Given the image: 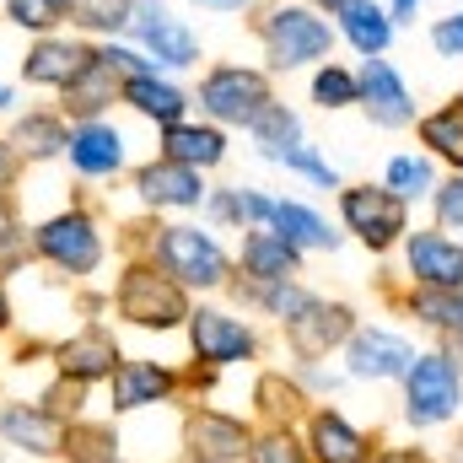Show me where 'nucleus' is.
Instances as JSON below:
<instances>
[{
    "label": "nucleus",
    "instance_id": "1",
    "mask_svg": "<svg viewBox=\"0 0 463 463\" xmlns=\"http://www.w3.org/2000/svg\"><path fill=\"white\" fill-rule=\"evenodd\" d=\"M27 248L43 269L65 275V280H87L109 264V232L87 205H65V211L43 216L38 227H27Z\"/></svg>",
    "mask_w": 463,
    "mask_h": 463
},
{
    "label": "nucleus",
    "instance_id": "2",
    "mask_svg": "<svg viewBox=\"0 0 463 463\" xmlns=\"http://www.w3.org/2000/svg\"><path fill=\"white\" fill-rule=\"evenodd\" d=\"M109 307H114L124 324L146 329V335H167V329H184V324H189V307H194V302H189V291H184L173 275H162L151 259H124Z\"/></svg>",
    "mask_w": 463,
    "mask_h": 463
},
{
    "label": "nucleus",
    "instance_id": "3",
    "mask_svg": "<svg viewBox=\"0 0 463 463\" xmlns=\"http://www.w3.org/2000/svg\"><path fill=\"white\" fill-rule=\"evenodd\" d=\"M146 259H151L162 275H173L184 291H222L232 280V259H227V248L216 242V232L189 227V222L151 227Z\"/></svg>",
    "mask_w": 463,
    "mask_h": 463
},
{
    "label": "nucleus",
    "instance_id": "4",
    "mask_svg": "<svg viewBox=\"0 0 463 463\" xmlns=\"http://www.w3.org/2000/svg\"><path fill=\"white\" fill-rule=\"evenodd\" d=\"M259 43L275 71H302L335 49V33L313 5H269L259 16Z\"/></svg>",
    "mask_w": 463,
    "mask_h": 463
},
{
    "label": "nucleus",
    "instance_id": "5",
    "mask_svg": "<svg viewBox=\"0 0 463 463\" xmlns=\"http://www.w3.org/2000/svg\"><path fill=\"white\" fill-rule=\"evenodd\" d=\"M269 103H275L269 76H264V71H248V65H216V71H205V81H200V114L211 118V124H222V129H227V124L248 129Z\"/></svg>",
    "mask_w": 463,
    "mask_h": 463
},
{
    "label": "nucleus",
    "instance_id": "6",
    "mask_svg": "<svg viewBox=\"0 0 463 463\" xmlns=\"http://www.w3.org/2000/svg\"><path fill=\"white\" fill-rule=\"evenodd\" d=\"M124 33L135 38V49H140L156 71H194V65H200V38L184 27V16H173L162 0H135Z\"/></svg>",
    "mask_w": 463,
    "mask_h": 463
},
{
    "label": "nucleus",
    "instance_id": "7",
    "mask_svg": "<svg viewBox=\"0 0 463 463\" xmlns=\"http://www.w3.org/2000/svg\"><path fill=\"white\" fill-rule=\"evenodd\" d=\"M189 350H194V361L200 366H211V372H222V366H237V361H253V329L227 313V307H189Z\"/></svg>",
    "mask_w": 463,
    "mask_h": 463
},
{
    "label": "nucleus",
    "instance_id": "8",
    "mask_svg": "<svg viewBox=\"0 0 463 463\" xmlns=\"http://www.w3.org/2000/svg\"><path fill=\"white\" fill-rule=\"evenodd\" d=\"M109 388V404L114 415H135V410H156V404H173L184 377L167 366V361H140V355H124L114 366V377L103 383Z\"/></svg>",
    "mask_w": 463,
    "mask_h": 463
},
{
    "label": "nucleus",
    "instance_id": "9",
    "mask_svg": "<svg viewBox=\"0 0 463 463\" xmlns=\"http://www.w3.org/2000/svg\"><path fill=\"white\" fill-rule=\"evenodd\" d=\"M65 162L76 178L87 184H103V178H118L124 162H129V140L114 118H81L71 124V146H65Z\"/></svg>",
    "mask_w": 463,
    "mask_h": 463
},
{
    "label": "nucleus",
    "instance_id": "10",
    "mask_svg": "<svg viewBox=\"0 0 463 463\" xmlns=\"http://www.w3.org/2000/svg\"><path fill=\"white\" fill-rule=\"evenodd\" d=\"M129 189H135V200H140L146 211H200L205 194H211L194 167H178V162H167V156L140 162V167L129 173Z\"/></svg>",
    "mask_w": 463,
    "mask_h": 463
},
{
    "label": "nucleus",
    "instance_id": "11",
    "mask_svg": "<svg viewBox=\"0 0 463 463\" xmlns=\"http://www.w3.org/2000/svg\"><path fill=\"white\" fill-rule=\"evenodd\" d=\"M404 393H410V404H404L410 420L415 426H437V420H448L458 410L463 383L448 355H415V366L404 372Z\"/></svg>",
    "mask_w": 463,
    "mask_h": 463
},
{
    "label": "nucleus",
    "instance_id": "12",
    "mask_svg": "<svg viewBox=\"0 0 463 463\" xmlns=\"http://www.w3.org/2000/svg\"><path fill=\"white\" fill-rule=\"evenodd\" d=\"M253 442V426H242L227 410H211V404H194L184 415V453L194 463H237Z\"/></svg>",
    "mask_w": 463,
    "mask_h": 463
},
{
    "label": "nucleus",
    "instance_id": "13",
    "mask_svg": "<svg viewBox=\"0 0 463 463\" xmlns=\"http://www.w3.org/2000/svg\"><path fill=\"white\" fill-rule=\"evenodd\" d=\"M49 361H54L60 377H76V383L98 388V383L114 377V366L124 361V350H118V340L103 329V324H87V329L54 340V345H49Z\"/></svg>",
    "mask_w": 463,
    "mask_h": 463
},
{
    "label": "nucleus",
    "instance_id": "14",
    "mask_svg": "<svg viewBox=\"0 0 463 463\" xmlns=\"http://www.w3.org/2000/svg\"><path fill=\"white\" fill-rule=\"evenodd\" d=\"M286 345L297 350L302 361H324L335 345H345L350 335H355V324H350V307L340 302H324V297H307L286 324Z\"/></svg>",
    "mask_w": 463,
    "mask_h": 463
},
{
    "label": "nucleus",
    "instance_id": "15",
    "mask_svg": "<svg viewBox=\"0 0 463 463\" xmlns=\"http://www.w3.org/2000/svg\"><path fill=\"white\" fill-rule=\"evenodd\" d=\"M118 87H124L118 65L98 49V43H92L87 65L60 87V114L71 118V124H81V118H109V109L118 103Z\"/></svg>",
    "mask_w": 463,
    "mask_h": 463
},
{
    "label": "nucleus",
    "instance_id": "16",
    "mask_svg": "<svg viewBox=\"0 0 463 463\" xmlns=\"http://www.w3.org/2000/svg\"><path fill=\"white\" fill-rule=\"evenodd\" d=\"M340 216H345V227L355 232L366 248H388V242H399V232H404V200H399L393 189L361 184V189H345V194H340Z\"/></svg>",
    "mask_w": 463,
    "mask_h": 463
},
{
    "label": "nucleus",
    "instance_id": "17",
    "mask_svg": "<svg viewBox=\"0 0 463 463\" xmlns=\"http://www.w3.org/2000/svg\"><path fill=\"white\" fill-rule=\"evenodd\" d=\"M60 415H49L38 399H0V448L27 458H60Z\"/></svg>",
    "mask_w": 463,
    "mask_h": 463
},
{
    "label": "nucleus",
    "instance_id": "18",
    "mask_svg": "<svg viewBox=\"0 0 463 463\" xmlns=\"http://www.w3.org/2000/svg\"><path fill=\"white\" fill-rule=\"evenodd\" d=\"M87 54H92L87 38L43 33V38H33L27 54H22V81H27V87H43V92H60V87L87 65Z\"/></svg>",
    "mask_w": 463,
    "mask_h": 463
},
{
    "label": "nucleus",
    "instance_id": "19",
    "mask_svg": "<svg viewBox=\"0 0 463 463\" xmlns=\"http://www.w3.org/2000/svg\"><path fill=\"white\" fill-rule=\"evenodd\" d=\"M118 103H124L129 114H140L146 124H156V129H167V124L189 118V92H184V87H178L167 71L124 76V87H118Z\"/></svg>",
    "mask_w": 463,
    "mask_h": 463
},
{
    "label": "nucleus",
    "instance_id": "20",
    "mask_svg": "<svg viewBox=\"0 0 463 463\" xmlns=\"http://www.w3.org/2000/svg\"><path fill=\"white\" fill-rule=\"evenodd\" d=\"M156 156H167V162H178V167H194V173H211V167L227 162V135H222V124H211V118H205V124H200V118H178V124L162 129Z\"/></svg>",
    "mask_w": 463,
    "mask_h": 463
},
{
    "label": "nucleus",
    "instance_id": "21",
    "mask_svg": "<svg viewBox=\"0 0 463 463\" xmlns=\"http://www.w3.org/2000/svg\"><path fill=\"white\" fill-rule=\"evenodd\" d=\"M345 366H350V377L383 383V377H404L415 366V350L404 345L399 335H388V329H361V335H350Z\"/></svg>",
    "mask_w": 463,
    "mask_h": 463
},
{
    "label": "nucleus",
    "instance_id": "22",
    "mask_svg": "<svg viewBox=\"0 0 463 463\" xmlns=\"http://www.w3.org/2000/svg\"><path fill=\"white\" fill-rule=\"evenodd\" d=\"M5 140L16 146L22 162H54L71 146V118L60 114V109H27V114L11 118Z\"/></svg>",
    "mask_w": 463,
    "mask_h": 463
},
{
    "label": "nucleus",
    "instance_id": "23",
    "mask_svg": "<svg viewBox=\"0 0 463 463\" xmlns=\"http://www.w3.org/2000/svg\"><path fill=\"white\" fill-rule=\"evenodd\" d=\"M302 442H307V458H318V463H366L372 458L366 437L350 426L340 410H313Z\"/></svg>",
    "mask_w": 463,
    "mask_h": 463
},
{
    "label": "nucleus",
    "instance_id": "24",
    "mask_svg": "<svg viewBox=\"0 0 463 463\" xmlns=\"http://www.w3.org/2000/svg\"><path fill=\"white\" fill-rule=\"evenodd\" d=\"M355 87H361V103H366L372 124L399 129V124H410V118H415V103H410V92H404V81L393 76V65H388V60H366V71L355 76Z\"/></svg>",
    "mask_w": 463,
    "mask_h": 463
},
{
    "label": "nucleus",
    "instance_id": "25",
    "mask_svg": "<svg viewBox=\"0 0 463 463\" xmlns=\"http://www.w3.org/2000/svg\"><path fill=\"white\" fill-rule=\"evenodd\" d=\"M302 269V248L275 227H253L242 237V280H291Z\"/></svg>",
    "mask_w": 463,
    "mask_h": 463
},
{
    "label": "nucleus",
    "instance_id": "26",
    "mask_svg": "<svg viewBox=\"0 0 463 463\" xmlns=\"http://www.w3.org/2000/svg\"><path fill=\"white\" fill-rule=\"evenodd\" d=\"M410 275H420L437 291H458L463 286V248L448 242L442 232H415L410 237Z\"/></svg>",
    "mask_w": 463,
    "mask_h": 463
},
{
    "label": "nucleus",
    "instance_id": "27",
    "mask_svg": "<svg viewBox=\"0 0 463 463\" xmlns=\"http://www.w3.org/2000/svg\"><path fill=\"white\" fill-rule=\"evenodd\" d=\"M60 458L65 463H118V431L109 420L76 415L60 426Z\"/></svg>",
    "mask_w": 463,
    "mask_h": 463
},
{
    "label": "nucleus",
    "instance_id": "28",
    "mask_svg": "<svg viewBox=\"0 0 463 463\" xmlns=\"http://www.w3.org/2000/svg\"><path fill=\"white\" fill-rule=\"evenodd\" d=\"M340 33H345L366 60H377V54L388 49V38H393V16L377 11L372 0H345V5H340Z\"/></svg>",
    "mask_w": 463,
    "mask_h": 463
},
{
    "label": "nucleus",
    "instance_id": "29",
    "mask_svg": "<svg viewBox=\"0 0 463 463\" xmlns=\"http://www.w3.org/2000/svg\"><path fill=\"white\" fill-rule=\"evenodd\" d=\"M205 205L222 227H242V232L269 227V216H275V200L259 194V189H216V194H205Z\"/></svg>",
    "mask_w": 463,
    "mask_h": 463
},
{
    "label": "nucleus",
    "instance_id": "30",
    "mask_svg": "<svg viewBox=\"0 0 463 463\" xmlns=\"http://www.w3.org/2000/svg\"><path fill=\"white\" fill-rule=\"evenodd\" d=\"M269 227L280 232L286 242H297V248H335V242H340V232H329V222H324L318 211H307V205H297V200H275Z\"/></svg>",
    "mask_w": 463,
    "mask_h": 463
},
{
    "label": "nucleus",
    "instance_id": "31",
    "mask_svg": "<svg viewBox=\"0 0 463 463\" xmlns=\"http://www.w3.org/2000/svg\"><path fill=\"white\" fill-rule=\"evenodd\" d=\"M71 11H76V0H5V22L22 27L27 38L65 33L71 27Z\"/></svg>",
    "mask_w": 463,
    "mask_h": 463
},
{
    "label": "nucleus",
    "instance_id": "32",
    "mask_svg": "<svg viewBox=\"0 0 463 463\" xmlns=\"http://www.w3.org/2000/svg\"><path fill=\"white\" fill-rule=\"evenodd\" d=\"M129 5H135V0H76L71 27H76L81 38H92V43L118 38V33L129 27Z\"/></svg>",
    "mask_w": 463,
    "mask_h": 463
},
{
    "label": "nucleus",
    "instance_id": "33",
    "mask_svg": "<svg viewBox=\"0 0 463 463\" xmlns=\"http://www.w3.org/2000/svg\"><path fill=\"white\" fill-rule=\"evenodd\" d=\"M253 404H259V415L269 420V426H291L297 415H302V388L297 383H286L280 372H264L259 377V388H253Z\"/></svg>",
    "mask_w": 463,
    "mask_h": 463
},
{
    "label": "nucleus",
    "instance_id": "34",
    "mask_svg": "<svg viewBox=\"0 0 463 463\" xmlns=\"http://www.w3.org/2000/svg\"><path fill=\"white\" fill-rule=\"evenodd\" d=\"M248 463H313L307 458V442L291 431V426H264V431H253V442H248Z\"/></svg>",
    "mask_w": 463,
    "mask_h": 463
},
{
    "label": "nucleus",
    "instance_id": "35",
    "mask_svg": "<svg viewBox=\"0 0 463 463\" xmlns=\"http://www.w3.org/2000/svg\"><path fill=\"white\" fill-rule=\"evenodd\" d=\"M420 140H426L437 156H448L453 167H463V98L426 118V124H420Z\"/></svg>",
    "mask_w": 463,
    "mask_h": 463
},
{
    "label": "nucleus",
    "instance_id": "36",
    "mask_svg": "<svg viewBox=\"0 0 463 463\" xmlns=\"http://www.w3.org/2000/svg\"><path fill=\"white\" fill-rule=\"evenodd\" d=\"M248 302H253V307H264L269 318H280V324H286V318L307 302V291H302L297 280H248Z\"/></svg>",
    "mask_w": 463,
    "mask_h": 463
},
{
    "label": "nucleus",
    "instance_id": "37",
    "mask_svg": "<svg viewBox=\"0 0 463 463\" xmlns=\"http://www.w3.org/2000/svg\"><path fill=\"white\" fill-rule=\"evenodd\" d=\"M264 156H269V162H280V167H291V173H302V178H313L318 189H335V184H340V178H335V167H329L313 146H302V140H297V146H275V151H264Z\"/></svg>",
    "mask_w": 463,
    "mask_h": 463
},
{
    "label": "nucleus",
    "instance_id": "38",
    "mask_svg": "<svg viewBox=\"0 0 463 463\" xmlns=\"http://www.w3.org/2000/svg\"><path fill=\"white\" fill-rule=\"evenodd\" d=\"M87 393H92L87 383H76V377H60V372H54V377L43 383L38 404H43L49 415H60V420H76V415H87Z\"/></svg>",
    "mask_w": 463,
    "mask_h": 463
},
{
    "label": "nucleus",
    "instance_id": "39",
    "mask_svg": "<svg viewBox=\"0 0 463 463\" xmlns=\"http://www.w3.org/2000/svg\"><path fill=\"white\" fill-rule=\"evenodd\" d=\"M248 135L264 146V151H275V146H297V135H302V124H297V114L286 109V103H269L264 114L248 124Z\"/></svg>",
    "mask_w": 463,
    "mask_h": 463
},
{
    "label": "nucleus",
    "instance_id": "40",
    "mask_svg": "<svg viewBox=\"0 0 463 463\" xmlns=\"http://www.w3.org/2000/svg\"><path fill=\"white\" fill-rule=\"evenodd\" d=\"M313 103H318V109H350V103H361V87H355L350 71L324 65V71L313 76Z\"/></svg>",
    "mask_w": 463,
    "mask_h": 463
},
{
    "label": "nucleus",
    "instance_id": "41",
    "mask_svg": "<svg viewBox=\"0 0 463 463\" xmlns=\"http://www.w3.org/2000/svg\"><path fill=\"white\" fill-rule=\"evenodd\" d=\"M383 189H393L399 200H420V194H431V167H426L420 156H393Z\"/></svg>",
    "mask_w": 463,
    "mask_h": 463
},
{
    "label": "nucleus",
    "instance_id": "42",
    "mask_svg": "<svg viewBox=\"0 0 463 463\" xmlns=\"http://www.w3.org/2000/svg\"><path fill=\"white\" fill-rule=\"evenodd\" d=\"M410 307H415L420 318L442 324V329H463V291H437V286H426Z\"/></svg>",
    "mask_w": 463,
    "mask_h": 463
},
{
    "label": "nucleus",
    "instance_id": "43",
    "mask_svg": "<svg viewBox=\"0 0 463 463\" xmlns=\"http://www.w3.org/2000/svg\"><path fill=\"white\" fill-rule=\"evenodd\" d=\"M27 259H33V248H27V232L11 227L5 237H0V280H5V275H16Z\"/></svg>",
    "mask_w": 463,
    "mask_h": 463
},
{
    "label": "nucleus",
    "instance_id": "44",
    "mask_svg": "<svg viewBox=\"0 0 463 463\" xmlns=\"http://www.w3.org/2000/svg\"><path fill=\"white\" fill-rule=\"evenodd\" d=\"M22 173H27V162H22V156H16V146L0 135V194H16Z\"/></svg>",
    "mask_w": 463,
    "mask_h": 463
},
{
    "label": "nucleus",
    "instance_id": "45",
    "mask_svg": "<svg viewBox=\"0 0 463 463\" xmlns=\"http://www.w3.org/2000/svg\"><path fill=\"white\" fill-rule=\"evenodd\" d=\"M437 216L448 227H463V178H453L448 189H437Z\"/></svg>",
    "mask_w": 463,
    "mask_h": 463
},
{
    "label": "nucleus",
    "instance_id": "46",
    "mask_svg": "<svg viewBox=\"0 0 463 463\" xmlns=\"http://www.w3.org/2000/svg\"><path fill=\"white\" fill-rule=\"evenodd\" d=\"M437 49H442V54H463V16H448V22L437 27Z\"/></svg>",
    "mask_w": 463,
    "mask_h": 463
},
{
    "label": "nucleus",
    "instance_id": "47",
    "mask_svg": "<svg viewBox=\"0 0 463 463\" xmlns=\"http://www.w3.org/2000/svg\"><path fill=\"white\" fill-rule=\"evenodd\" d=\"M16 329V302H11V291H5V280H0V340Z\"/></svg>",
    "mask_w": 463,
    "mask_h": 463
},
{
    "label": "nucleus",
    "instance_id": "48",
    "mask_svg": "<svg viewBox=\"0 0 463 463\" xmlns=\"http://www.w3.org/2000/svg\"><path fill=\"white\" fill-rule=\"evenodd\" d=\"M11 227H22V216H16V194H0V237Z\"/></svg>",
    "mask_w": 463,
    "mask_h": 463
},
{
    "label": "nucleus",
    "instance_id": "49",
    "mask_svg": "<svg viewBox=\"0 0 463 463\" xmlns=\"http://www.w3.org/2000/svg\"><path fill=\"white\" fill-rule=\"evenodd\" d=\"M194 5H205V11H248L253 0H194Z\"/></svg>",
    "mask_w": 463,
    "mask_h": 463
},
{
    "label": "nucleus",
    "instance_id": "50",
    "mask_svg": "<svg viewBox=\"0 0 463 463\" xmlns=\"http://www.w3.org/2000/svg\"><path fill=\"white\" fill-rule=\"evenodd\" d=\"M420 0H388V16H415Z\"/></svg>",
    "mask_w": 463,
    "mask_h": 463
},
{
    "label": "nucleus",
    "instance_id": "51",
    "mask_svg": "<svg viewBox=\"0 0 463 463\" xmlns=\"http://www.w3.org/2000/svg\"><path fill=\"white\" fill-rule=\"evenodd\" d=\"M377 463H426V458H420V453H383Z\"/></svg>",
    "mask_w": 463,
    "mask_h": 463
},
{
    "label": "nucleus",
    "instance_id": "52",
    "mask_svg": "<svg viewBox=\"0 0 463 463\" xmlns=\"http://www.w3.org/2000/svg\"><path fill=\"white\" fill-rule=\"evenodd\" d=\"M11 109H16V92H11V87L0 81V114H11Z\"/></svg>",
    "mask_w": 463,
    "mask_h": 463
},
{
    "label": "nucleus",
    "instance_id": "53",
    "mask_svg": "<svg viewBox=\"0 0 463 463\" xmlns=\"http://www.w3.org/2000/svg\"><path fill=\"white\" fill-rule=\"evenodd\" d=\"M307 5H313V11H340L345 0H307Z\"/></svg>",
    "mask_w": 463,
    "mask_h": 463
},
{
    "label": "nucleus",
    "instance_id": "54",
    "mask_svg": "<svg viewBox=\"0 0 463 463\" xmlns=\"http://www.w3.org/2000/svg\"><path fill=\"white\" fill-rule=\"evenodd\" d=\"M118 463H124V458H118Z\"/></svg>",
    "mask_w": 463,
    "mask_h": 463
}]
</instances>
